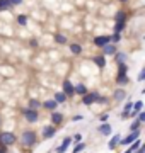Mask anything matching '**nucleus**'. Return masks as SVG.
<instances>
[{
    "label": "nucleus",
    "instance_id": "nucleus-36",
    "mask_svg": "<svg viewBox=\"0 0 145 153\" xmlns=\"http://www.w3.org/2000/svg\"><path fill=\"white\" fill-rule=\"evenodd\" d=\"M72 140H73V143H80L82 141V134H80V133H75L72 136Z\"/></svg>",
    "mask_w": 145,
    "mask_h": 153
},
{
    "label": "nucleus",
    "instance_id": "nucleus-7",
    "mask_svg": "<svg viewBox=\"0 0 145 153\" xmlns=\"http://www.w3.org/2000/svg\"><path fill=\"white\" fill-rule=\"evenodd\" d=\"M61 92L67 95V99H72L73 95H75V85H73L68 78H65V80H63V90H61Z\"/></svg>",
    "mask_w": 145,
    "mask_h": 153
},
{
    "label": "nucleus",
    "instance_id": "nucleus-15",
    "mask_svg": "<svg viewBox=\"0 0 145 153\" xmlns=\"http://www.w3.org/2000/svg\"><path fill=\"white\" fill-rule=\"evenodd\" d=\"M132 109H133V102H132V100H128V102L125 104V107H123V111H121V119H123V121L130 117V114H132Z\"/></svg>",
    "mask_w": 145,
    "mask_h": 153
},
{
    "label": "nucleus",
    "instance_id": "nucleus-32",
    "mask_svg": "<svg viewBox=\"0 0 145 153\" xmlns=\"http://www.w3.org/2000/svg\"><path fill=\"white\" fill-rule=\"evenodd\" d=\"M140 126H142V123H140L138 119H135L132 124H130V131H137V129H140Z\"/></svg>",
    "mask_w": 145,
    "mask_h": 153
},
{
    "label": "nucleus",
    "instance_id": "nucleus-11",
    "mask_svg": "<svg viewBox=\"0 0 145 153\" xmlns=\"http://www.w3.org/2000/svg\"><path fill=\"white\" fill-rule=\"evenodd\" d=\"M111 43V36L109 34H102V36H97V38H94V44L96 46H99V48H104L106 44Z\"/></svg>",
    "mask_w": 145,
    "mask_h": 153
},
{
    "label": "nucleus",
    "instance_id": "nucleus-12",
    "mask_svg": "<svg viewBox=\"0 0 145 153\" xmlns=\"http://www.w3.org/2000/svg\"><path fill=\"white\" fill-rule=\"evenodd\" d=\"M116 53H118V48H116V44H113V43L106 44L102 48V56H114Z\"/></svg>",
    "mask_w": 145,
    "mask_h": 153
},
{
    "label": "nucleus",
    "instance_id": "nucleus-13",
    "mask_svg": "<svg viewBox=\"0 0 145 153\" xmlns=\"http://www.w3.org/2000/svg\"><path fill=\"white\" fill-rule=\"evenodd\" d=\"M142 109H144V100H137V102H133V109H132V114H130V117H138V114L142 112Z\"/></svg>",
    "mask_w": 145,
    "mask_h": 153
},
{
    "label": "nucleus",
    "instance_id": "nucleus-26",
    "mask_svg": "<svg viewBox=\"0 0 145 153\" xmlns=\"http://www.w3.org/2000/svg\"><path fill=\"white\" fill-rule=\"evenodd\" d=\"M126 12L125 10H118L116 16H114V19H116V22H126Z\"/></svg>",
    "mask_w": 145,
    "mask_h": 153
},
{
    "label": "nucleus",
    "instance_id": "nucleus-19",
    "mask_svg": "<svg viewBox=\"0 0 145 153\" xmlns=\"http://www.w3.org/2000/svg\"><path fill=\"white\" fill-rule=\"evenodd\" d=\"M92 61H94L96 66H97V68H101V70H102V68L106 66V56H102V55L94 56V58H92Z\"/></svg>",
    "mask_w": 145,
    "mask_h": 153
},
{
    "label": "nucleus",
    "instance_id": "nucleus-31",
    "mask_svg": "<svg viewBox=\"0 0 145 153\" xmlns=\"http://www.w3.org/2000/svg\"><path fill=\"white\" fill-rule=\"evenodd\" d=\"M17 22H19V26H26L28 24V16H24V14L17 16Z\"/></svg>",
    "mask_w": 145,
    "mask_h": 153
},
{
    "label": "nucleus",
    "instance_id": "nucleus-3",
    "mask_svg": "<svg viewBox=\"0 0 145 153\" xmlns=\"http://www.w3.org/2000/svg\"><path fill=\"white\" fill-rule=\"evenodd\" d=\"M138 138H140V129H137V131H130L126 136H123V138H121V141H120V146H126V148H128L130 145H132L133 141H137Z\"/></svg>",
    "mask_w": 145,
    "mask_h": 153
},
{
    "label": "nucleus",
    "instance_id": "nucleus-20",
    "mask_svg": "<svg viewBox=\"0 0 145 153\" xmlns=\"http://www.w3.org/2000/svg\"><path fill=\"white\" fill-rule=\"evenodd\" d=\"M53 39H55L56 44H67V43H68V38L65 36V34H61V33H55Z\"/></svg>",
    "mask_w": 145,
    "mask_h": 153
},
{
    "label": "nucleus",
    "instance_id": "nucleus-43",
    "mask_svg": "<svg viewBox=\"0 0 145 153\" xmlns=\"http://www.w3.org/2000/svg\"><path fill=\"white\" fill-rule=\"evenodd\" d=\"M99 104H106L108 102V97H99V100H97Z\"/></svg>",
    "mask_w": 145,
    "mask_h": 153
},
{
    "label": "nucleus",
    "instance_id": "nucleus-44",
    "mask_svg": "<svg viewBox=\"0 0 145 153\" xmlns=\"http://www.w3.org/2000/svg\"><path fill=\"white\" fill-rule=\"evenodd\" d=\"M0 153H9V148H5V146H0Z\"/></svg>",
    "mask_w": 145,
    "mask_h": 153
},
{
    "label": "nucleus",
    "instance_id": "nucleus-18",
    "mask_svg": "<svg viewBox=\"0 0 145 153\" xmlns=\"http://www.w3.org/2000/svg\"><path fill=\"white\" fill-rule=\"evenodd\" d=\"M116 83L120 85V87H125V85H128L130 83V78L126 73H118L116 75Z\"/></svg>",
    "mask_w": 145,
    "mask_h": 153
},
{
    "label": "nucleus",
    "instance_id": "nucleus-48",
    "mask_svg": "<svg viewBox=\"0 0 145 153\" xmlns=\"http://www.w3.org/2000/svg\"><path fill=\"white\" fill-rule=\"evenodd\" d=\"M142 94H145V88H144V90H142Z\"/></svg>",
    "mask_w": 145,
    "mask_h": 153
},
{
    "label": "nucleus",
    "instance_id": "nucleus-45",
    "mask_svg": "<svg viewBox=\"0 0 145 153\" xmlns=\"http://www.w3.org/2000/svg\"><path fill=\"white\" fill-rule=\"evenodd\" d=\"M123 153H133V152H132L130 148H126V150H125V152H123Z\"/></svg>",
    "mask_w": 145,
    "mask_h": 153
},
{
    "label": "nucleus",
    "instance_id": "nucleus-1",
    "mask_svg": "<svg viewBox=\"0 0 145 153\" xmlns=\"http://www.w3.org/2000/svg\"><path fill=\"white\" fill-rule=\"evenodd\" d=\"M38 140L39 136L36 129H24V131H21V136H19V143L24 148H34L38 145Z\"/></svg>",
    "mask_w": 145,
    "mask_h": 153
},
{
    "label": "nucleus",
    "instance_id": "nucleus-10",
    "mask_svg": "<svg viewBox=\"0 0 145 153\" xmlns=\"http://www.w3.org/2000/svg\"><path fill=\"white\" fill-rule=\"evenodd\" d=\"M97 131L101 136H113V126L111 123H104V124L97 126Z\"/></svg>",
    "mask_w": 145,
    "mask_h": 153
},
{
    "label": "nucleus",
    "instance_id": "nucleus-17",
    "mask_svg": "<svg viewBox=\"0 0 145 153\" xmlns=\"http://www.w3.org/2000/svg\"><path fill=\"white\" fill-rule=\"evenodd\" d=\"M113 99H114L116 102H123V100L126 99V92H125L121 87H118L116 90H114V94H113Z\"/></svg>",
    "mask_w": 145,
    "mask_h": 153
},
{
    "label": "nucleus",
    "instance_id": "nucleus-5",
    "mask_svg": "<svg viewBox=\"0 0 145 153\" xmlns=\"http://www.w3.org/2000/svg\"><path fill=\"white\" fill-rule=\"evenodd\" d=\"M22 116H24V121L29 123V124H34L39 121V112L34 109H24L22 111Z\"/></svg>",
    "mask_w": 145,
    "mask_h": 153
},
{
    "label": "nucleus",
    "instance_id": "nucleus-34",
    "mask_svg": "<svg viewBox=\"0 0 145 153\" xmlns=\"http://www.w3.org/2000/svg\"><path fill=\"white\" fill-rule=\"evenodd\" d=\"M126 71H128L126 63H118V73H126Z\"/></svg>",
    "mask_w": 145,
    "mask_h": 153
},
{
    "label": "nucleus",
    "instance_id": "nucleus-37",
    "mask_svg": "<svg viewBox=\"0 0 145 153\" xmlns=\"http://www.w3.org/2000/svg\"><path fill=\"white\" fill-rule=\"evenodd\" d=\"M137 80H138V82H144V80H145V66L142 68V71H140V75H138Z\"/></svg>",
    "mask_w": 145,
    "mask_h": 153
},
{
    "label": "nucleus",
    "instance_id": "nucleus-8",
    "mask_svg": "<svg viewBox=\"0 0 145 153\" xmlns=\"http://www.w3.org/2000/svg\"><path fill=\"white\" fill-rule=\"evenodd\" d=\"M73 145V140H72V136H65L63 138V141H61V145L60 146H56L55 148V153H65L68 150V148Z\"/></svg>",
    "mask_w": 145,
    "mask_h": 153
},
{
    "label": "nucleus",
    "instance_id": "nucleus-29",
    "mask_svg": "<svg viewBox=\"0 0 145 153\" xmlns=\"http://www.w3.org/2000/svg\"><path fill=\"white\" fill-rule=\"evenodd\" d=\"M140 146H142V140L138 138V140H137V141H133V143H132V145H130L128 148H130V150H132V152L135 153V152H137V150H138Z\"/></svg>",
    "mask_w": 145,
    "mask_h": 153
},
{
    "label": "nucleus",
    "instance_id": "nucleus-2",
    "mask_svg": "<svg viewBox=\"0 0 145 153\" xmlns=\"http://www.w3.org/2000/svg\"><path fill=\"white\" fill-rule=\"evenodd\" d=\"M17 141H19V138H17L16 133H12V131H0V146L12 148Z\"/></svg>",
    "mask_w": 145,
    "mask_h": 153
},
{
    "label": "nucleus",
    "instance_id": "nucleus-25",
    "mask_svg": "<svg viewBox=\"0 0 145 153\" xmlns=\"http://www.w3.org/2000/svg\"><path fill=\"white\" fill-rule=\"evenodd\" d=\"M85 148H87V145H85L84 141H80V143H75V146L72 148V153H80V152H84Z\"/></svg>",
    "mask_w": 145,
    "mask_h": 153
},
{
    "label": "nucleus",
    "instance_id": "nucleus-35",
    "mask_svg": "<svg viewBox=\"0 0 145 153\" xmlns=\"http://www.w3.org/2000/svg\"><path fill=\"white\" fill-rule=\"evenodd\" d=\"M99 121H101V124H104V123H109V114H108V112H104V114H101Z\"/></svg>",
    "mask_w": 145,
    "mask_h": 153
},
{
    "label": "nucleus",
    "instance_id": "nucleus-47",
    "mask_svg": "<svg viewBox=\"0 0 145 153\" xmlns=\"http://www.w3.org/2000/svg\"><path fill=\"white\" fill-rule=\"evenodd\" d=\"M0 128H2V117H0Z\"/></svg>",
    "mask_w": 145,
    "mask_h": 153
},
{
    "label": "nucleus",
    "instance_id": "nucleus-16",
    "mask_svg": "<svg viewBox=\"0 0 145 153\" xmlns=\"http://www.w3.org/2000/svg\"><path fill=\"white\" fill-rule=\"evenodd\" d=\"M56 107H58V104H56L55 99H48V100H45V102H43V109L50 111V112H55Z\"/></svg>",
    "mask_w": 145,
    "mask_h": 153
},
{
    "label": "nucleus",
    "instance_id": "nucleus-6",
    "mask_svg": "<svg viewBox=\"0 0 145 153\" xmlns=\"http://www.w3.org/2000/svg\"><path fill=\"white\" fill-rule=\"evenodd\" d=\"M99 97H101L99 92H87L84 97H82V102H80V104H84V105H87V107H89V105L96 104V102L99 100Z\"/></svg>",
    "mask_w": 145,
    "mask_h": 153
},
{
    "label": "nucleus",
    "instance_id": "nucleus-42",
    "mask_svg": "<svg viewBox=\"0 0 145 153\" xmlns=\"http://www.w3.org/2000/svg\"><path fill=\"white\" fill-rule=\"evenodd\" d=\"M10 4H12V5H21V4H22V0H10Z\"/></svg>",
    "mask_w": 145,
    "mask_h": 153
},
{
    "label": "nucleus",
    "instance_id": "nucleus-24",
    "mask_svg": "<svg viewBox=\"0 0 145 153\" xmlns=\"http://www.w3.org/2000/svg\"><path fill=\"white\" fill-rule=\"evenodd\" d=\"M68 48H70V51H72V55H82V46H80V44L72 43Z\"/></svg>",
    "mask_w": 145,
    "mask_h": 153
},
{
    "label": "nucleus",
    "instance_id": "nucleus-40",
    "mask_svg": "<svg viewBox=\"0 0 145 153\" xmlns=\"http://www.w3.org/2000/svg\"><path fill=\"white\" fill-rule=\"evenodd\" d=\"M135 153H145V143H142V146H140Z\"/></svg>",
    "mask_w": 145,
    "mask_h": 153
},
{
    "label": "nucleus",
    "instance_id": "nucleus-4",
    "mask_svg": "<svg viewBox=\"0 0 145 153\" xmlns=\"http://www.w3.org/2000/svg\"><path fill=\"white\" fill-rule=\"evenodd\" d=\"M56 133H58V128L53 124H46L41 128V138L43 140H51V138L56 136Z\"/></svg>",
    "mask_w": 145,
    "mask_h": 153
},
{
    "label": "nucleus",
    "instance_id": "nucleus-30",
    "mask_svg": "<svg viewBox=\"0 0 145 153\" xmlns=\"http://www.w3.org/2000/svg\"><path fill=\"white\" fill-rule=\"evenodd\" d=\"M125 27H126V22H116V24H114V33H120V34H121V31H123Z\"/></svg>",
    "mask_w": 145,
    "mask_h": 153
},
{
    "label": "nucleus",
    "instance_id": "nucleus-41",
    "mask_svg": "<svg viewBox=\"0 0 145 153\" xmlns=\"http://www.w3.org/2000/svg\"><path fill=\"white\" fill-rule=\"evenodd\" d=\"M29 44H31L33 48H38V41H36V39H31V41H29Z\"/></svg>",
    "mask_w": 145,
    "mask_h": 153
},
{
    "label": "nucleus",
    "instance_id": "nucleus-38",
    "mask_svg": "<svg viewBox=\"0 0 145 153\" xmlns=\"http://www.w3.org/2000/svg\"><path fill=\"white\" fill-rule=\"evenodd\" d=\"M82 119H84V116H82V114H75V116L72 117L73 123H78V121H82Z\"/></svg>",
    "mask_w": 145,
    "mask_h": 153
},
{
    "label": "nucleus",
    "instance_id": "nucleus-39",
    "mask_svg": "<svg viewBox=\"0 0 145 153\" xmlns=\"http://www.w3.org/2000/svg\"><path fill=\"white\" fill-rule=\"evenodd\" d=\"M137 119H138L140 123L144 124V123H145V111H142V112H140V114H138V117H137Z\"/></svg>",
    "mask_w": 145,
    "mask_h": 153
},
{
    "label": "nucleus",
    "instance_id": "nucleus-23",
    "mask_svg": "<svg viewBox=\"0 0 145 153\" xmlns=\"http://www.w3.org/2000/svg\"><path fill=\"white\" fill-rule=\"evenodd\" d=\"M39 107H43V104L39 102V100H36V99H31L28 102V109H34V111H38Z\"/></svg>",
    "mask_w": 145,
    "mask_h": 153
},
{
    "label": "nucleus",
    "instance_id": "nucleus-21",
    "mask_svg": "<svg viewBox=\"0 0 145 153\" xmlns=\"http://www.w3.org/2000/svg\"><path fill=\"white\" fill-rule=\"evenodd\" d=\"M53 99L56 100V104H58V105H60V104H65V102L68 100V99H67V95H65L63 92H55Z\"/></svg>",
    "mask_w": 145,
    "mask_h": 153
},
{
    "label": "nucleus",
    "instance_id": "nucleus-22",
    "mask_svg": "<svg viewBox=\"0 0 145 153\" xmlns=\"http://www.w3.org/2000/svg\"><path fill=\"white\" fill-rule=\"evenodd\" d=\"M87 92H89V90H87V87H85L84 83H78V85H75V95H80V97H84Z\"/></svg>",
    "mask_w": 145,
    "mask_h": 153
},
{
    "label": "nucleus",
    "instance_id": "nucleus-46",
    "mask_svg": "<svg viewBox=\"0 0 145 153\" xmlns=\"http://www.w3.org/2000/svg\"><path fill=\"white\" fill-rule=\"evenodd\" d=\"M120 2H123V4H126V2H128V0H120Z\"/></svg>",
    "mask_w": 145,
    "mask_h": 153
},
{
    "label": "nucleus",
    "instance_id": "nucleus-28",
    "mask_svg": "<svg viewBox=\"0 0 145 153\" xmlns=\"http://www.w3.org/2000/svg\"><path fill=\"white\" fill-rule=\"evenodd\" d=\"M12 7L10 0H0V10H9Z\"/></svg>",
    "mask_w": 145,
    "mask_h": 153
},
{
    "label": "nucleus",
    "instance_id": "nucleus-9",
    "mask_svg": "<svg viewBox=\"0 0 145 153\" xmlns=\"http://www.w3.org/2000/svg\"><path fill=\"white\" fill-rule=\"evenodd\" d=\"M63 121H65V116L61 114V112H58V111H55V112L50 114V124L56 126V128L63 124Z\"/></svg>",
    "mask_w": 145,
    "mask_h": 153
},
{
    "label": "nucleus",
    "instance_id": "nucleus-14",
    "mask_svg": "<svg viewBox=\"0 0 145 153\" xmlns=\"http://www.w3.org/2000/svg\"><path fill=\"white\" fill-rule=\"evenodd\" d=\"M120 141H121V134H113L109 138V141H108V148L109 150H116L120 146Z\"/></svg>",
    "mask_w": 145,
    "mask_h": 153
},
{
    "label": "nucleus",
    "instance_id": "nucleus-33",
    "mask_svg": "<svg viewBox=\"0 0 145 153\" xmlns=\"http://www.w3.org/2000/svg\"><path fill=\"white\" fill-rule=\"evenodd\" d=\"M120 41H121V34L120 33H113L111 34V43L116 44V43H120Z\"/></svg>",
    "mask_w": 145,
    "mask_h": 153
},
{
    "label": "nucleus",
    "instance_id": "nucleus-27",
    "mask_svg": "<svg viewBox=\"0 0 145 153\" xmlns=\"http://www.w3.org/2000/svg\"><path fill=\"white\" fill-rule=\"evenodd\" d=\"M114 60H116V63H125V61H126V53L118 51L116 55H114Z\"/></svg>",
    "mask_w": 145,
    "mask_h": 153
}]
</instances>
